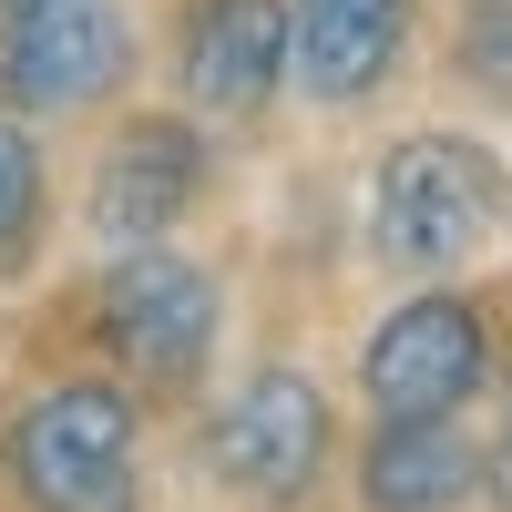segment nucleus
Returning <instances> with one entry per match:
<instances>
[{
    "label": "nucleus",
    "instance_id": "1",
    "mask_svg": "<svg viewBox=\"0 0 512 512\" xmlns=\"http://www.w3.org/2000/svg\"><path fill=\"white\" fill-rule=\"evenodd\" d=\"M502 164L461 134H410L369 185V246L390 277H451L472 267V246L492 236Z\"/></svg>",
    "mask_w": 512,
    "mask_h": 512
},
{
    "label": "nucleus",
    "instance_id": "2",
    "mask_svg": "<svg viewBox=\"0 0 512 512\" xmlns=\"http://www.w3.org/2000/svg\"><path fill=\"white\" fill-rule=\"evenodd\" d=\"M11 482L31 512H144L134 482V400L103 379H62L11 420Z\"/></svg>",
    "mask_w": 512,
    "mask_h": 512
},
{
    "label": "nucleus",
    "instance_id": "3",
    "mask_svg": "<svg viewBox=\"0 0 512 512\" xmlns=\"http://www.w3.org/2000/svg\"><path fill=\"white\" fill-rule=\"evenodd\" d=\"M359 379H369L379 420H451L492 379V328L461 308V297H400V308L369 328Z\"/></svg>",
    "mask_w": 512,
    "mask_h": 512
},
{
    "label": "nucleus",
    "instance_id": "4",
    "mask_svg": "<svg viewBox=\"0 0 512 512\" xmlns=\"http://www.w3.org/2000/svg\"><path fill=\"white\" fill-rule=\"evenodd\" d=\"M103 349L134 369V379H195L205 349H216V277L185 267L164 246H134L123 267L103 277Z\"/></svg>",
    "mask_w": 512,
    "mask_h": 512
},
{
    "label": "nucleus",
    "instance_id": "5",
    "mask_svg": "<svg viewBox=\"0 0 512 512\" xmlns=\"http://www.w3.org/2000/svg\"><path fill=\"white\" fill-rule=\"evenodd\" d=\"M123 72H134V21L113 0H52L0 31V82L21 113H93Z\"/></svg>",
    "mask_w": 512,
    "mask_h": 512
},
{
    "label": "nucleus",
    "instance_id": "6",
    "mask_svg": "<svg viewBox=\"0 0 512 512\" xmlns=\"http://www.w3.org/2000/svg\"><path fill=\"white\" fill-rule=\"evenodd\" d=\"M318 451H328V390L297 369H256L236 410L216 420V472L256 502H287L318 482Z\"/></svg>",
    "mask_w": 512,
    "mask_h": 512
},
{
    "label": "nucleus",
    "instance_id": "7",
    "mask_svg": "<svg viewBox=\"0 0 512 512\" xmlns=\"http://www.w3.org/2000/svg\"><path fill=\"white\" fill-rule=\"evenodd\" d=\"M195 195H205V144L185 123H123L103 175H93V226L123 246H154Z\"/></svg>",
    "mask_w": 512,
    "mask_h": 512
},
{
    "label": "nucleus",
    "instance_id": "8",
    "mask_svg": "<svg viewBox=\"0 0 512 512\" xmlns=\"http://www.w3.org/2000/svg\"><path fill=\"white\" fill-rule=\"evenodd\" d=\"M400 41H410V0H297L287 11V72L318 103H359L390 82Z\"/></svg>",
    "mask_w": 512,
    "mask_h": 512
},
{
    "label": "nucleus",
    "instance_id": "9",
    "mask_svg": "<svg viewBox=\"0 0 512 512\" xmlns=\"http://www.w3.org/2000/svg\"><path fill=\"white\" fill-rule=\"evenodd\" d=\"M287 72V0H195L185 93L205 113H256Z\"/></svg>",
    "mask_w": 512,
    "mask_h": 512
},
{
    "label": "nucleus",
    "instance_id": "10",
    "mask_svg": "<svg viewBox=\"0 0 512 512\" xmlns=\"http://www.w3.org/2000/svg\"><path fill=\"white\" fill-rule=\"evenodd\" d=\"M472 492H482V451L451 420H379V441L359 451L369 512H461Z\"/></svg>",
    "mask_w": 512,
    "mask_h": 512
},
{
    "label": "nucleus",
    "instance_id": "11",
    "mask_svg": "<svg viewBox=\"0 0 512 512\" xmlns=\"http://www.w3.org/2000/svg\"><path fill=\"white\" fill-rule=\"evenodd\" d=\"M31 216H41V154L21 123H0V246H21Z\"/></svg>",
    "mask_w": 512,
    "mask_h": 512
},
{
    "label": "nucleus",
    "instance_id": "12",
    "mask_svg": "<svg viewBox=\"0 0 512 512\" xmlns=\"http://www.w3.org/2000/svg\"><path fill=\"white\" fill-rule=\"evenodd\" d=\"M461 72L482 82V93H512V0H482L472 31H461Z\"/></svg>",
    "mask_w": 512,
    "mask_h": 512
},
{
    "label": "nucleus",
    "instance_id": "13",
    "mask_svg": "<svg viewBox=\"0 0 512 512\" xmlns=\"http://www.w3.org/2000/svg\"><path fill=\"white\" fill-rule=\"evenodd\" d=\"M482 492H492V512H512V410H502V441L482 451Z\"/></svg>",
    "mask_w": 512,
    "mask_h": 512
},
{
    "label": "nucleus",
    "instance_id": "14",
    "mask_svg": "<svg viewBox=\"0 0 512 512\" xmlns=\"http://www.w3.org/2000/svg\"><path fill=\"white\" fill-rule=\"evenodd\" d=\"M21 11H52V0H0V31H11V21H21Z\"/></svg>",
    "mask_w": 512,
    "mask_h": 512
}]
</instances>
